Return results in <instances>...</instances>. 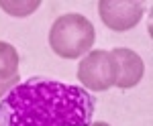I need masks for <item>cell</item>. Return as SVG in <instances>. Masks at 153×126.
<instances>
[{
	"label": "cell",
	"instance_id": "52a82bcc",
	"mask_svg": "<svg viewBox=\"0 0 153 126\" xmlns=\"http://www.w3.org/2000/svg\"><path fill=\"white\" fill-rule=\"evenodd\" d=\"M39 4H41L39 0L35 2H0V8H4L12 16H29L39 8Z\"/></svg>",
	"mask_w": 153,
	"mask_h": 126
},
{
	"label": "cell",
	"instance_id": "5b68a950",
	"mask_svg": "<svg viewBox=\"0 0 153 126\" xmlns=\"http://www.w3.org/2000/svg\"><path fill=\"white\" fill-rule=\"evenodd\" d=\"M110 55L114 59V65H117V81H114V85H118L120 90L135 88L143 80V73H145L143 59L135 51L123 49V47L110 51Z\"/></svg>",
	"mask_w": 153,
	"mask_h": 126
},
{
	"label": "cell",
	"instance_id": "7a4b0ae2",
	"mask_svg": "<svg viewBox=\"0 0 153 126\" xmlns=\"http://www.w3.org/2000/svg\"><path fill=\"white\" fill-rule=\"evenodd\" d=\"M94 24L78 12L61 14L49 29V47L63 59H78L94 45Z\"/></svg>",
	"mask_w": 153,
	"mask_h": 126
},
{
	"label": "cell",
	"instance_id": "3957f363",
	"mask_svg": "<svg viewBox=\"0 0 153 126\" xmlns=\"http://www.w3.org/2000/svg\"><path fill=\"white\" fill-rule=\"evenodd\" d=\"M78 80L92 92H104L117 81V65L110 51L94 49L78 65Z\"/></svg>",
	"mask_w": 153,
	"mask_h": 126
},
{
	"label": "cell",
	"instance_id": "9c48e42d",
	"mask_svg": "<svg viewBox=\"0 0 153 126\" xmlns=\"http://www.w3.org/2000/svg\"><path fill=\"white\" fill-rule=\"evenodd\" d=\"M90 126H110L108 122H96V124H90Z\"/></svg>",
	"mask_w": 153,
	"mask_h": 126
},
{
	"label": "cell",
	"instance_id": "8992f818",
	"mask_svg": "<svg viewBox=\"0 0 153 126\" xmlns=\"http://www.w3.org/2000/svg\"><path fill=\"white\" fill-rule=\"evenodd\" d=\"M14 77H19V53L10 43L0 41V81Z\"/></svg>",
	"mask_w": 153,
	"mask_h": 126
},
{
	"label": "cell",
	"instance_id": "6da1fadb",
	"mask_svg": "<svg viewBox=\"0 0 153 126\" xmlns=\"http://www.w3.org/2000/svg\"><path fill=\"white\" fill-rule=\"evenodd\" d=\"M96 100L80 85L31 77L0 100V126H90Z\"/></svg>",
	"mask_w": 153,
	"mask_h": 126
},
{
	"label": "cell",
	"instance_id": "277c9868",
	"mask_svg": "<svg viewBox=\"0 0 153 126\" xmlns=\"http://www.w3.org/2000/svg\"><path fill=\"white\" fill-rule=\"evenodd\" d=\"M102 23L112 31H131L143 16V4L137 0H102L98 4Z\"/></svg>",
	"mask_w": 153,
	"mask_h": 126
},
{
	"label": "cell",
	"instance_id": "ba28073f",
	"mask_svg": "<svg viewBox=\"0 0 153 126\" xmlns=\"http://www.w3.org/2000/svg\"><path fill=\"white\" fill-rule=\"evenodd\" d=\"M19 80H21V77H14V80H8V81H0V100L10 92L14 85H19Z\"/></svg>",
	"mask_w": 153,
	"mask_h": 126
}]
</instances>
